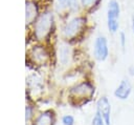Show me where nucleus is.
Wrapping results in <instances>:
<instances>
[{"label":"nucleus","mask_w":134,"mask_h":125,"mask_svg":"<svg viewBox=\"0 0 134 125\" xmlns=\"http://www.w3.org/2000/svg\"><path fill=\"white\" fill-rule=\"evenodd\" d=\"M54 24V17L52 12L46 11L41 14L35 22V36L38 40L45 39L51 32Z\"/></svg>","instance_id":"f257e3e1"},{"label":"nucleus","mask_w":134,"mask_h":125,"mask_svg":"<svg viewBox=\"0 0 134 125\" xmlns=\"http://www.w3.org/2000/svg\"><path fill=\"white\" fill-rule=\"evenodd\" d=\"M120 4L117 0H110L107 5V27L111 34H115L119 28Z\"/></svg>","instance_id":"f03ea898"},{"label":"nucleus","mask_w":134,"mask_h":125,"mask_svg":"<svg viewBox=\"0 0 134 125\" xmlns=\"http://www.w3.org/2000/svg\"><path fill=\"white\" fill-rule=\"evenodd\" d=\"M85 26H86L85 17L82 16L74 17L71 20H69L63 27V37L67 40L75 39L76 37H79L80 34L83 33Z\"/></svg>","instance_id":"7ed1b4c3"},{"label":"nucleus","mask_w":134,"mask_h":125,"mask_svg":"<svg viewBox=\"0 0 134 125\" xmlns=\"http://www.w3.org/2000/svg\"><path fill=\"white\" fill-rule=\"evenodd\" d=\"M93 54L96 60L105 61L109 56V46L108 40L105 36H98L94 40L93 45Z\"/></svg>","instance_id":"20e7f679"},{"label":"nucleus","mask_w":134,"mask_h":125,"mask_svg":"<svg viewBox=\"0 0 134 125\" xmlns=\"http://www.w3.org/2000/svg\"><path fill=\"white\" fill-rule=\"evenodd\" d=\"M93 92H94V87L87 82L77 84L70 89V96L73 97L74 99L90 98L93 95Z\"/></svg>","instance_id":"39448f33"},{"label":"nucleus","mask_w":134,"mask_h":125,"mask_svg":"<svg viewBox=\"0 0 134 125\" xmlns=\"http://www.w3.org/2000/svg\"><path fill=\"white\" fill-rule=\"evenodd\" d=\"M96 109H97L96 112L99 113V116L103 118V120L105 121V124L110 125L111 124V104L107 97H102L100 99H98L96 103Z\"/></svg>","instance_id":"423d86ee"},{"label":"nucleus","mask_w":134,"mask_h":125,"mask_svg":"<svg viewBox=\"0 0 134 125\" xmlns=\"http://www.w3.org/2000/svg\"><path fill=\"white\" fill-rule=\"evenodd\" d=\"M131 91H132V85H131L130 81L127 79H124L120 81L118 86L115 88L114 96L118 100H127L130 97Z\"/></svg>","instance_id":"0eeeda50"},{"label":"nucleus","mask_w":134,"mask_h":125,"mask_svg":"<svg viewBox=\"0 0 134 125\" xmlns=\"http://www.w3.org/2000/svg\"><path fill=\"white\" fill-rule=\"evenodd\" d=\"M39 17V8L36 2L27 0L25 2V21L26 24H31Z\"/></svg>","instance_id":"6e6552de"},{"label":"nucleus","mask_w":134,"mask_h":125,"mask_svg":"<svg viewBox=\"0 0 134 125\" xmlns=\"http://www.w3.org/2000/svg\"><path fill=\"white\" fill-rule=\"evenodd\" d=\"M30 55L35 62H38L41 64L45 63L48 59V54L45 50V48L42 46H34V48L30 51Z\"/></svg>","instance_id":"1a4fd4ad"},{"label":"nucleus","mask_w":134,"mask_h":125,"mask_svg":"<svg viewBox=\"0 0 134 125\" xmlns=\"http://www.w3.org/2000/svg\"><path fill=\"white\" fill-rule=\"evenodd\" d=\"M34 125H53V114L51 111L47 110L42 112L35 121Z\"/></svg>","instance_id":"9d476101"},{"label":"nucleus","mask_w":134,"mask_h":125,"mask_svg":"<svg viewBox=\"0 0 134 125\" xmlns=\"http://www.w3.org/2000/svg\"><path fill=\"white\" fill-rule=\"evenodd\" d=\"M65 5L67 6V8L71 12V13H76L80 11V7L82 6L81 5V2L80 0H67Z\"/></svg>","instance_id":"9b49d317"},{"label":"nucleus","mask_w":134,"mask_h":125,"mask_svg":"<svg viewBox=\"0 0 134 125\" xmlns=\"http://www.w3.org/2000/svg\"><path fill=\"white\" fill-rule=\"evenodd\" d=\"M81 5L85 9H92L94 6H96L99 2V0H80Z\"/></svg>","instance_id":"f8f14e48"},{"label":"nucleus","mask_w":134,"mask_h":125,"mask_svg":"<svg viewBox=\"0 0 134 125\" xmlns=\"http://www.w3.org/2000/svg\"><path fill=\"white\" fill-rule=\"evenodd\" d=\"M68 55H69V48L68 46H62L61 51H60V60L65 63L68 60Z\"/></svg>","instance_id":"ddd939ff"},{"label":"nucleus","mask_w":134,"mask_h":125,"mask_svg":"<svg viewBox=\"0 0 134 125\" xmlns=\"http://www.w3.org/2000/svg\"><path fill=\"white\" fill-rule=\"evenodd\" d=\"M63 125H74V118L71 114H65L62 117Z\"/></svg>","instance_id":"4468645a"},{"label":"nucleus","mask_w":134,"mask_h":125,"mask_svg":"<svg viewBox=\"0 0 134 125\" xmlns=\"http://www.w3.org/2000/svg\"><path fill=\"white\" fill-rule=\"evenodd\" d=\"M91 125H106L105 121L103 120V118L99 116V113L96 112V114L94 116L93 120H92V124Z\"/></svg>","instance_id":"2eb2a0df"},{"label":"nucleus","mask_w":134,"mask_h":125,"mask_svg":"<svg viewBox=\"0 0 134 125\" xmlns=\"http://www.w3.org/2000/svg\"><path fill=\"white\" fill-rule=\"evenodd\" d=\"M119 44H120V47L122 50H125L126 48V45H127V38H126V34L124 32H121L119 34Z\"/></svg>","instance_id":"dca6fc26"},{"label":"nucleus","mask_w":134,"mask_h":125,"mask_svg":"<svg viewBox=\"0 0 134 125\" xmlns=\"http://www.w3.org/2000/svg\"><path fill=\"white\" fill-rule=\"evenodd\" d=\"M31 116H32V108H31L29 105H27V106L25 107V121L28 122V121L30 120Z\"/></svg>","instance_id":"f3484780"},{"label":"nucleus","mask_w":134,"mask_h":125,"mask_svg":"<svg viewBox=\"0 0 134 125\" xmlns=\"http://www.w3.org/2000/svg\"><path fill=\"white\" fill-rule=\"evenodd\" d=\"M131 22H132V30H133V34H134V16H132Z\"/></svg>","instance_id":"a211bd4d"},{"label":"nucleus","mask_w":134,"mask_h":125,"mask_svg":"<svg viewBox=\"0 0 134 125\" xmlns=\"http://www.w3.org/2000/svg\"><path fill=\"white\" fill-rule=\"evenodd\" d=\"M58 1H59V3H61V4L65 5V3H66V1H67V0H58Z\"/></svg>","instance_id":"6ab92c4d"}]
</instances>
